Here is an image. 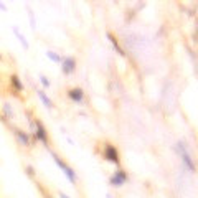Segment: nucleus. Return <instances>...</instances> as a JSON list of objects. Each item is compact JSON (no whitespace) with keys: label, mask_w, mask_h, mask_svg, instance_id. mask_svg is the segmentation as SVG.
I'll use <instances>...</instances> for the list:
<instances>
[{"label":"nucleus","mask_w":198,"mask_h":198,"mask_svg":"<svg viewBox=\"0 0 198 198\" xmlns=\"http://www.w3.org/2000/svg\"><path fill=\"white\" fill-rule=\"evenodd\" d=\"M177 150H178L180 157H182L183 165H185V167L188 168L190 172H195V164H193V160H192V157H190V154L187 152V148H185V145H183V142H178V145H177Z\"/></svg>","instance_id":"1"},{"label":"nucleus","mask_w":198,"mask_h":198,"mask_svg":"<svg viewBox=\"0 0 198 198\" xmlns=\"http://www.w3.org/2000/svg\"><path fill=\"white\" fill-rule=\"evenodd\" d=\"M51 155H53V158H55L56 165H58V167L63 170V173H65V175L69 178V182H73V183L76 182V173H74V170H73V168L69 167V165H66L65 162H63V160H61V158H59L56 154H53V152H51Z\"/></svg>","instance_id":"2"},{"label":"nucleus","mask_w":198,"mask_h":198,"mask_svg":"<svg viewBox=\"0 0 198 198\" xmlns=\"http://www.w3.org/2000/svg\"><path fill=\"white\" fill-rule=\"evenodd\" d=\"M104 157L107 158L109 162H112V164H119V154H117V150H116V147L111 145V144H107V145L104 147Z\"/></svg>","instance_id":"3"},{"label":"nucleus","mask_w":198,"mask_h":198,"mask_svg":"<svg viewBox=\"0 0 198 198\" xmlns=\"http://www.w3.org/2000/svg\"><path fill=\"white\" fill-rule=\"evenodd\" d=\"M126 180H127L126 172H124V170H117L114 175L111 177V185L112 187H122L124 183H126Z\"/></svg>","instance_id":"4"},{"label":"nucleus","mask_w":198,"mask_h":198,"mask_svg":"<svg viewBox=\"0 0 198 198\" xmlns=\"http://www.w3.org/2000/svg\"><path fill=\"white\" fill-rule=\"evenodd\" d=\"M61 63H63V68L61 69H63V73H65V74H71L74 69H76V59H74L73 56H66Z\"/></svg>","instance_id":"5"},{"label":"nucleus","mask_w":198,"mask_h":198,"mask_svg":"<svg viewBox=\"0 0 198 198\" xmlns=\"http://www.w3.org/2000/svg\"><path fill=\"white\" fill-rule=\"evenodd\" d=\"M35 127H37V137L40 139V142L48 144V134H46V130H45V126L40 121H37L35 122Z\"/></svg>","instance_id":"6"},{"label":"nucleus","mask_w":198,"mask_h":198,"mask_svg":"<svg viewBox=\"0 0 198 198\" xmlns=\"http://www.w3.org/2000/svg\"><path fill=\"white\" fill-rule=\"evenodd\" d=\"M68 96L74 102H81L83 101V97H84V93H83V89H79V88H74V89H71L68 93Z\"/></svg>","instance_id":"7"},{"label":"nucleus","mask_w":198,"mask_h":198,"mask_svg":"<svg viewBox=\"0 0 198 198\" xmlns=\"http://www.w3.org/2000/svg\"><path fill=\"white\" fill-rule=\"evenodd\" d=\"M15 134L23 145H30V137H28V134H25L23 130H15Z\"/></svg>","instance_id":"8"},{"label":"nucleus","mask_w":198,"mask_h":198,"mask_svg":"<svg viewBox=\"0 0 198 198\" xmlns=\"http://www.w3.org/2000/svg\"><path fill=\"white\" fill-rule=\"evenodd\" d=\"M38 97H40V99H41V101H43V104H45V106H46V107H48V109H51V107H53V102H51V101H50V97L46 96V93H45V91H41V89H40V91H38Z\"/></svg>","instance_id":"9"},{"label":"nucleus","mask_w":198,"mask_h":198,"mask_svg":"<svg viewBox=\"0 0 198 198\" xmlns=\"http://www.w3.org/2000/svg\"><path fill=\"white\" fill-rule=\"evenodd\" d=\"M107 38H109V40H111V43H112V45H114V48H116V51H117V53H119V55H122V56H124V55H126V53H124V50L121 48V45H119V43H117V40H116V38H114V37H112V35H111V33H107Z\"/></svg>","instance_id":"10"},{"label":"nucleus","mask_w":198,"mask_h":198,"mask_svg":"<svg viewBox=\"0 0 198 198\" xmlns=\"http://www.w3.org/2000/svg\"><path fill=\"white\" fill-rule=\"evenodd\" d=\"M12 84L15 86L17 91H23V84H22V81H20L18 76H12Z\"/></svg>","instance_id":"11"},{"label":"nucleus","mask_w":198,"mask_h":198,"mask_svg":"<svg viewBox=\"0 0 198 198\" xmlns=\"http://www.w3.org/2000/svg\"><path fill=\"white\" fill-rule=\"evenodd\" d=\"M46 56H48L50 59H53V61H56V63H61V61H63L61 56L56 55V53H53V51H48V53H46Z\"/></svg>","instance_id":"12"},{"label":"nucleus","mask_w":198,"mask_h":198,"mask_svg":"<svg viewBox=\"0 0 198 198\" xmlns=\"http://www.w3.org/2000/svg\"><path fill=\"white\" fill-rule=\"evenodd\" d=\"M13 31H15V33H17V37H18V40H20V41H22V45H23V46H25V48H28V43H27V41H25V38H23V35H22V33H20V31H18V30H17V27H13Z\"/></svg>","instance_id":"13"},{"label":"nucleus","mask_w":198,"mask_h":198,"mask_svg":"<svg viewBox=\"0 0 198 198\" xmlns=\"http://www.w3.org/2000/svg\"><path fill=\"white\" fill-rule=\"evenodd\" d=\"M40 81L43 83V86H45V88H48V86H50V81H48V78H45V76H40Z\"/></svg>","instance_id":"14"},{"label":"nucleus","mask_w":198,"mask_h":198,"mask_svg":"<svg viewBox=\"0 0 198 198\" xmlns=\"http://www.w3.org/2000/svg\"><path fill=\"white\" fill-rule=\"evenodd\" d=\"M59 198H69L68 195H65V193H59Z\"/></svg>","instance_id":"15"},{"label":"nucleus","mask_w":198,"mask_h":198,"mask_svg":"<svg viewBox=\"0 0 198 198\" xmlns=\"http://www.w3.org/2000/svg\"><path fill=\"white\" fill-rule=\"evenodd\" d=\"M0 8H2V10H5V5H3V3H0Z\"/></svg>","instance_id":"16"},{"label":"nucleus","mask_w":198,"mask_h":198,"mask_svg":"<svg viewBox=\"0 0 198 198\" xmlns=\"http://www.w3.org/2000/svg\"><path fill=\"white\" fill-rule=\"evenodd\" d=\"M107 198H112V196H107Z\"/></svg>","instance_id":"17"}]
</instances>
